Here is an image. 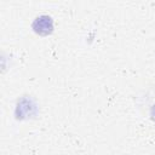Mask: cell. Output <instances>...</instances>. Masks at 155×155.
I'll list each match as a JSON object with an SVG mask.
<instances>
[{"instance_id":"cell-1","label":"cell","mask_w":155,"mask_h":155,"mask_svg":"<svg viewBox=\"0 0 155 155\" xmlns=\"http://www.w3.org/2000/svg\"><path fill=\"white\" fill-rule=\"evenodd\" d=\"M31 28L39 35H48L53 31V21L50 16L42 15L34 19Z\"/></svg>"},{"instance_id":"cell-2","label":"cell","mask_w":155,"mask_h":155,"mask_svg":"<svg viewBox=\"0 0 155 155\" xmlns=\"http://www.w3.org/2000/svg\"><path fill=\"white\" fill-rule=\"evenodd\" d=\"M150 113H151V119L155 120V104L151 107V111H150Z\"/></svg>"}]
</instances>
